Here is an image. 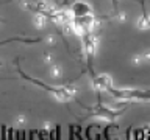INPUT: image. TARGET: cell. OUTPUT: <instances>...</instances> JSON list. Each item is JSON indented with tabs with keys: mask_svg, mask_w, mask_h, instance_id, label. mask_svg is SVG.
I'll use <instances>...</instances> for the list:
<instances>
[{
	"mask_svg": "<svg viewBox=\"0 0 150 140\" xmlns=\"http://www.w3.org/2000/svg\"><path fill=\"white\" fill-rule=\"evenodd\" d=\"M81 39H83V48H84V51H86L88 55H94V51H96V48H97V37L89 31V33L81 34Z\"/></svg>",
	"mask_w": 150,
	"mask_h": 140,
	"instance_id": "2",
	"label": "cell"
},
{
	"mask_svg": "<svg viewBox=\"0 0 150 140\" xmlns=\"http://www.w3.org/2000/svg\"><path fill=\"white\" fill-rule=\"evenodd\" d=\"M52 93L55 95L56 100L59 101H69L70 98L75 97V93H77V89L75 87H70V86H64V87H56L52 90Z\"/></svg>",
	"mask_w": 150,
	"mask_h": 140,
	"instance_id": "1",
	"label": "cell"
},
{
	"mask_svg": "<svg viewBox=\"0 0 150 140\" xmlns=\"http://www.w3.org/2000/svg\"><path fill=\"white\" fill-rule=\"evenodd\" d=\"M72 14L74 17H80V16H86V14H91V8L88 6L86 3L78 2L72 6Z\"/></svg>",
	"mask_w": 150,
	"mask_h": 140,
	"instance_id": "4",
	"label": "cell"
},
{
	"mask_svg": "<svg viewBox=\"0 0 150 140\" xmlns=\"http://www.w3.org/2000/svg\"><path fill=\"white\" fill-rule=\"evenodd\" d=\"M92 87L96 89V90H106V89L111 87V79L108 75H98L92 79Z\"/></svg>",
	"mask_w": 150,
	"mask_h": 140,
	"instance_id": "3",
	"label": "cell"
},
{
	"mask_svg": "<svg viewBox=\"0 0 150 140\" xmlns=\"http://www.w3.org/2000/svg\"><path fill=\"white\" fill-rule=\"evenodd\" d=\"M138 27H139V28H142V30H145V28H149V27H150V20H149L147 17H142V19H141V20L138 22Z\"/></svg>",
	"mask_w": 150,
	"mask_h": 140,
	"instance_id": "7",
	"label": "cell"
},
{
	"mask_svg": "<svg viewBox=\"0 0 150 140\" xmlns=\"http://www.w3.org/2000/svg\"><path fill=\"white\" fill-rule=\"evenodd\" d=\"M50 75L53 78H59L61 75V69L58 67V65H50Z\"/></svg>",
	"mask_w": 150,
	"mask_h": 140,
	"instance_id": "6",
	"label": "cell"
},
{
	"mask_svg": "<svg viewBox=\"0 0 150 140\" xmlns=\"http://www.w3.org/2000/svg\"><path fill=\"white\" fill-rule=\"evenodd\" d=\"M2 65H3V62H2V61H0V67H2Z\"/></svg>",
	"mask_w": 150,
	"mask_h": 140,
	"instance_id": "8",
	"label": "cell"
},
{
	"mask_svg": "<svg viewBox=\"0 0 150 140\" xmlns=\"http://www.w3.org/2000/svg\"><path fill=\"white\" fill-rule=\"evenodd\" d=\"M35 25L39 27V28L45 25V16L44 14H36L35 16Z\"/></svg>",
	"mask_w": 150,
	"mask_h": 140,
	"instance_id": "5",
	"label": "cell"
}]
</instances>
